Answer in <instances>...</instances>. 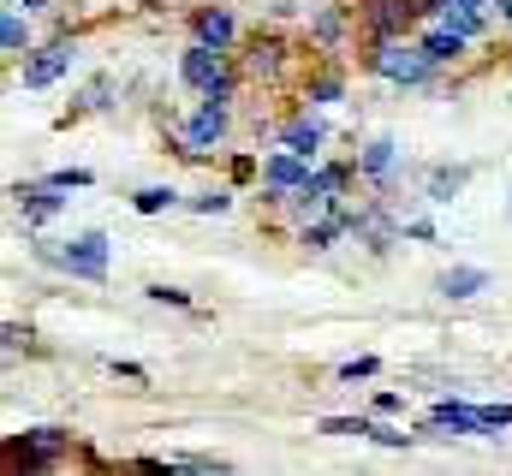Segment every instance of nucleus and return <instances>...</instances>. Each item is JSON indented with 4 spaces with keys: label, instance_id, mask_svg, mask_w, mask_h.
<instances>
[{
    "label": "nucleus",
    "instance_id": "6e6552de",
    "mask_svg": "<svg viewBox=\"0 0 512 476\" xmlns=\"http://www.w3.org/2000/svg\"><path fill=\"white\" fill-rule=\"evenodd\" d=\"M465 42H471L465 30H453V24H441V30H429V36H423V54H429L435 66H447V60H459V54H465Z\"/></svg>",
    "mask_w": 512,
    "mask_h": 476
},
{
    "label": "nucleus",
    "instance_id": "dca6fc26",
    "mask_svg": "<svg viewBox=\"0 0 512 476\" xmlns=\"http://www.w3.org/2000/svg\"><path fill=\"white\" fill-rule=\"evenodd\" d=\"M131 209H137V215H161V209H173V191H167V185H143V191L131 197Z\"/></svg>",
    "mask_w": 512,
    "mask_h": 476
},
{
    "label": "nucleus",
    "instance_id": "412c9836",
    "mask_svg": "<svg viewBox=\"0 0 512 476\" xmlns=\"http://www.w3.org/2000/svg\"><path fill=\"white\" fill-rule=\"evenodd\" d=\"M483 417H489V429H512V405H483Z\"/></svg>",
    "mask_w": 512,
    "mask_h": 476
},
{
    "label": "nucleus",
    "instance_id": "a211bd4d",
    "mask_svg": "<svg viewBox=\"0 0 512 476\" xmlns=\"http://www.w3.org/2000/svg\"><path fill=\"white\" fill-rule=\"evenodd\" d=\"M227 203H233L227 191H203V197H191V209H197V215H221Z\"/></svg>",
    "mask_w": 512,
    "mask_h": 476
},
{
    "label": "nucleus",
    "instance_id": "ddd939ff",
    "mask_svg": "<svg viewBox=\"0 0 512 476\" xmlns=\"http://www.w3.org/2000/svg\"><path fill=\"white\" fill-rule=\"evenodd\" d=\"M465 179H471V167H435L429 173V203H453L465 191Z\"/></svg>",
    "mask_w": 512,
    "mask_h": 476
},
{
    "label": "nucleus",
    "instance_id": "39448f33",
    "mask_svg": "<svg viewBox=\"0 0 512 476\" xmlns=\"http://www.w3.org/2000/svg\"><path fill=\"white\" fill-rule=\"evenodd\" d=\"M66 66H72V48H66V42H48V48H36V54L24 60V90H42V84H54Z\"/></svg>",
    "mask_w": 512,
    "mask_h": 476
},
{
    "label": "nucleus",
    "instance_id": "6ab92c4d",
    "mask_svg": "<svg viewBox=\"0 0 512 476\" xmlns=\"http://www.w3.org/2000/svg\"><path fill=\"white\" fill-rule=\"evenodd\" d=\"M48 185H54V191H78V185H90V173H84V167H72V173H54Z\"/></svg>",
    "mask_w": 512,
    "mask_h": 476
},
{
    "label": "nucleus",
    "instance_id": "f03ea898",
    "mask_svg": "<svg viewBox=\"0 0 512 476\" xmlns=\"http://www.w3.org/2000/svg\"><path fill=\"white\" fill-rule=\"evenodd\" d=\"M370 72H382L393 84H423L429 72H435V60L423 54V42L417 48H399V42H382L376 54H370Z\"/></svg>",
    "mask_w": 512,
    "mask_h": 476
},
{
    "label": "nucleus",
    "instance_id": "b1692460",
    "mask_svg": "<svg viewBox=\"0 0 512 476\" xmlns=\"http://www.w3.org/2000/svg\"><path fill=\"white\" fill-rule=\"evenodd\" d=\"M149 298L155 304H185V292H173V286H149Z\"/></svg>",
    "mask_w": 512,
    "mask_h": 476
},
{
    "label": "nucleus",
    "instance_id": "1a4fd4ad",
    "mask_svg": "<svg viewBox=\"0 0 512 476\" xmlns=\"http://www.w3.org/2000/svg\"><path fill=\"white\" fill-rule=\"evenodd\" d=\"M60 447H66V429H30L24 447H18V459H24V465H48Z\"/></svg>",
    "mask_w": 512,
    "mask_h": 476
},
{
    "label": "nucleus",
    "instance_id": "f257e3e1",
    "mask_svg": "<svg viewBox=\"0 0 512 476\" xmlns=\"http://www.w3.org/2000/svg\"><path fill=\"white\" fill-rule=\"evenodd\" d=\"M179 78H185L191 90H203V102H227V96H233V78H227V66H221V48H209V42L185 48Z\"/></svg>",
    "mask_w": 512,
    "mask_h": 476
},
{
    "label": "nucleus",
    "instance_id": "4468645a",
    "mask_svg": "<svg viewBox=\"0 0 512 476\" xmlns=\"http://www.w3.org/2000/svg\"><path fill=\"white\" fill-rule=\"evenodd\" d=\"M197 42L227 48V42H233V12H203V18H197Z\"/></svg>",
    "mask_w": 512,
    "mask_h": 476
},
{
    "label": "nucleus",
    "instance_id": "423d86ee",
    "mask_svg": "<svg viewBox=\"0 0 512 476\" xmlns=\"http://www.w3.org/2000/svg\"><path fill=\"white\" fill-rule=\"evenodd\" d=\"M429 417H435V429H453V435H489V417H483V405H459V399H441Z\"/></svg>",
    "mask_w": 512,
    "mask_h": 476
},
{
    "label": "nucleus",
    "instance_id": "bb28decb",
    "mask_svg": "<svg viewBox=\"0 0 512 476\" xmlns=\"http://www.w3.org/2000/svg\"><path fill=\"white\" fill-rule=\"evenodd\" d=\"M495 6H501V12H507V18H512V0H495Z\"/></svg>",
    "mask_w": 512,
    "mask_h": 476
},
{
    "label": "nucleus",
    "instance_id": "4be33fe9",
    "mask_svg": "<svg viewBox=\"0 0 512 476\" xmlns=\"http://www.w3.org/2000/svg\"><path fill=\"white\" fill-rule=\"evenodd\" d=\"M316 36L334 42V36H340V12H322V18H316Z\"/></svg>",
    "mask_w": 512,
    "mask_h": 476
},
{
    "label": "nucleus",
    "instance_id": "f3484780",
    "mask_svg": "<svg viewBox=\"0 0 512 476\" xmlns=\"http://www.w3.org/2000/svg\"><path fill=\"white\" fill-rule=\"evenodd\" d=\"M0 42H6V54H18V48L30 42V30H24V18H18V12H6V24H0Z\"/></svg>",
    "mask_w": 512,
    "mask_h": 476
},
{
    "label": "nucleus",
    "instance_id": "aec40b11",
    "mask_svg": "<svg viewBox=\"0 0 512 476\" xmlns=\"http://www.w3.org/2000/svg\"><path fill=\"white\" fill-rule=\"evenodd\" d=\"M358 375H376V357H352V363H340V381H358Z\"/></svg>",
    "mask_w": 512,
    "mask_h": 476
},
{
    "label": "nucleus",
    "instance_id": "5701e85b",
    "mask_svg": "<svg viewBox=\"0 0 512 476\" xmlns=\"http://www.w3.org/2000/svg\"><path fill=\"white\" fill-rule=\"evenodd\" d=\"M376 411H382V417H393V411H405V399H399V393H376Z\"/></svg>",
    "mask_w": 512,
    "mask_h": 476
},
{
    "label": "nucleus",
    "instance_id": "0eeeda50",
    "mask_svg": "<svg viewBox=\"0 0 512 476\" xmlns=\"http://www.w3.org/2000/svg\"><path fill=\"white\" fill-rule=\"evenodd\" d=\"M304 179H310V161H304V155H292V149L268 155V191H274V197H292Z\"/></svg>",
    "mask_w": 512,
    "mask_h": 476
},
{
    "label": "nucleus",
    "instance_id": "393cba45",
    "mask_svg": "<svg viewBox=\"0 0 512 476\" xmlns=\"http://www.w3.org/2000/svg\"><path fill=\"white\" fill-rule=\"evenodd\" d=\"M453 6H465V12H489L495 0H453Z\"/></svg>",
    "mask_w": 512,
    "mask_h": 476
},
{
    "label": "nucleus",
    "instance_id": "9b49d317",
    "mask_svg": "<svg viewBox=\"0 0 512 476\" xmlns=\"http://www.w3.org/2000/svg\"><path fill=\"white\" fill-rule=\"evenodd\" d=\"M477 292H489L483 268H447L441 274V298H477Z\"/></svg>",
    "mask_w": 512,
    "mask_h": 476
},
{
    "label": "nucleus",
    "instance_id": "f8f14e48",
    "mask_svg": "<svg viewBox=\"0 0 512 476\" xmlns=\"http://www.w3.org/2000/svg\"><path fill=\"white\" fill-rule=\"evenodd\" d=\"M280 143H286L292 155H304V161H310V155L322 149V125H316V119H298V125H286V131H280Z\"/></svg>",
    "mask_w": 512,
    "mask_h": 476
},
{
    "label": "nucleus",
    "instance_id": "7ed1b4c3",
    "mask_svg": "<svg viewBox=\"0 0 512 476\" xmlns=\"http://www.w3.org/2000/svg\"><path fill=\"white\" fill-rule=\"evenodd\" d=\"M60 268H66V274H78V280H108V238H102V233L72 238V244L60 250Z\"/></svg>",
    "mask_w": 512,
    "mask_h": 476
},
{
    "label": "nucleus",
    "instance_id": "a878e982",
    "mask_svg": "<svg viewBox=\"0 0 512 476\" xmlns=\"http://www.w3.org/2000/svg\"><path fill=\"white\" fill-rule=\"evenodd\" d=\"M18 6H24V12H42V6H48V0H18Z\"/></svg>",
    "mask_w": 512,
    "mask_h": 476
},
{
    "label": "nucleus",
    "instance_id": "2eb2a0df",
    "mask_svg": "<svg viewBox=\"0 0 512 476\" xmlns=\"http://www.w3.org/2000/svg\"><path fill=\"white\" fill-rule=\"evenodd\" d=\"M358 167H364L370 179H387V173H393V143H387V137H376V143L364 149V161H358Z\"/></svg>",
    "mask_w": 512,
    "mask_h": 476
},
{
    "label": "nucleus",
    "instance_id": "9d476101",
    "mask_svg": "<svg viewBox=\"0 0 512 476\" xmlns=\"http://www.w3.org/2000/svg\"><path fill=\"white\" fill-rule=\"evenodd\" d=\"M411 12H417L411 0H376V12H370V24H376V36H382V42H393V36H399V30L411 24Z\"/></svg>",
    "mask_w": 512,
    "mask_h": 476
},
{
    "label": "nucleus",
    "instance_id": "20e7f679",
    "mask_svg": "<svg viewBox=\"0 0 512 476\" xmlns=\"http://www.w3.org/2000/svg\"><path fill=\"white\" fill-rule=\"evenodd\" d=\"M221 137H227V102H203V114L191 119V131H185V155H203Z\"/></svg>",
    "mask_w": 512,
    "mask_h": 476
}]
</instances>
